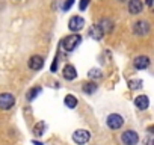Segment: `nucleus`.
Returning a JSON list of instances; mask_svg holds the SVG:
<instances>
[{
	"mask_svg": "<svg viewBox=\"0 0 154 145\" xmlns=\"http://www.w3.org/2000/svg\"><path fill=\"white\" fill-rule=\"evenodd\" d=\"M80 42H82V36L77 35V33H74V35H69V36L63 38V39L60 41V45H62L66 51H72L77 45H80Z\"/></svg>",
	"mask_w": 154,
	"mask_h": 145,
	"instance_id": "obj_1",
	"label": "nucleus"
},
{
	"mask_svg": "<svg viewBox=\"0 0 154 145\" xmlns=\"http://www.w3.org/2000/svg\"><path fill=\"white\" fill-rule=\"evenodd\" d=\"M133 33L136 35V36H145V35H148L149 33V24L146 23V21H136L134 24H133Z\"/></svg>",
	"mask_w": 154,
	"mask_h": 145,
	"instance_id": "obj_2",
	"label": "nucleus"
},
{
	"mask_svg": "<svg viewBox=\"0 0 154 145\" xmlns=\"http://www.w3.org/2000/svg\"><path fill=\"white\" fill-rule=\"evenodd\" d=\"M14 104H15V98H14L12 94H8V92L0 94V109L8 110V109H11Z\"/></svg>",
	"mask_w": 154,
	"mask_h": 145,
	"instance_id": "obj_3",
	"label": "nucleus"
},
{
	"mask_svg": "<svg viewBox=\"0 0 154 145\" xmlns=\"http://www.w3.org/2000/svg\"><path fill=\"white\" fill-rule=\"evenodd\" d=\"M121 140H122L124 145H136L137 140H139V136H137L136 131H133V130H127V131L122 133Z\"/></svg>",
	"mask_w": 154,
	"mask_h": 145,
	"instance_id": "obj_4",
	"label": "nucleus"
},
{
	"mask_svg": "<svg viewBox=\"0 0 154 145\" xmlns=\"http://www.w3.org/2000/svg\"><path fill=\"white\" fill-rule=\"evenodd\" d=\"M89 137H91V134H89L88 130H75V131L72 133V140H74L75 143H79V145L86 143V142L89 140Z\"/></svg>",
	"mask_w": 154,
	"mask_h": 145,
	"instance_id": "obj_5",
	"label": "nucleus"
},
{
	"mask_svg": "<svg viewBox=\"0 0 154 145\" xmlns=\"http://www.w3.org/2000/svg\"><path fill=\"white\" fill-rule=\"evenodd\" d=\"M122 124H124V119H122L121 115H118V113H112V115L107 116V125H109L112 130H118V128H121Z\"/></svg>",
	"mask_w": 154,
	"mask_h": 145,
	"instance_id": "obj_6",
	"label": "nucleus"
},
{
	"mask_svg": "<svg viewBox=\"0 0 154 145\" xmlns=\"http://www.w3.org/2000/svg\"><path fill=\"white\" fill-rule=\"evenodd\" d=\"M83 24H85V20H83L82 17H79V15H75V17H72V18L69 20L68 27H69V30H72V32H79V30L83 29Z\"/></svg>",
	"mask_w": 154,
	"mask_h": 145,
	"instance_id": "obj_7",
	"label": "nucleus"
},
{
	"mask_svg": "<svg viewBox=\"0 0 154 145\" xmlns=\"http://www.w3.org/2000/svg\"><path fill=\"white\" fill-rule=\"evenodd\" d=\"M42 66H44V59H42L41 56L35 54V56H32V57L29 59V68H30V69L38 71V69H41Z\"/></svg>",
	"mask_w": 154,
	"mask_h": 145,
	"instance_id": "obj_8",
	"label": "nucleus"
},
{
	"mask_svg": "<svg viewBox=\"0 0 154 145\" xmlns=\"http://www.w3.org/2000/svg\"><path fill=\"white\" fill-rule=\"evenodd\" d=\"M142 8H143V5H142L140 0H130V2H128V12L131 15L140 14L142 12Z\"/></svg>",
	"mask_w": 154,
	"mask_h": 145,
	"instance_id": "obj_9",
	"label": "nucleus"
},
{
	"mask_svg": "<svg viewBox=\"0 0 154 145\" xmlns=\"http://www.w3.org/2000/svg\"><path fill=\"white\" fill-rule=\"evenodd\" d=\"M62 74H63V77L66 79V80H74L75 77H77V71H75V66L74 65H65V68H63V71H62Z\"/></svg>",
	"mask_w": 154,
	"mask_h": 145,
	"instance_id": "obj_10",
	"label": "nucleus"
},
{
	"mask_svg": "<svg viewBox=\"0 0 154 145\" xmlns=\"http://www.w3.org/2000/svg\"><path fill=\"white\" fill-rule=\"evenodd\" d=\"M133 63H134V68H137V69H145V68H148V65H149V57H146V56H137Z\"/></svg>",
	"mask_w": 154,
	"mask_h": 145,
	"instance_id": "obj_11",
	"label": "nucleus"
},
{
	"mask_svg": "<svg viewBox=\"0 0 154 145\" xmlns=\"http://www.w3.org/2000/svg\"><path fill=\"white\" fill-rule=\"evenodd\" d=\"M134 104H136V107H137V109L145 110V109H148V106H149V100H148V97H146V95H139V97H136Z\"/></svg>",
	"mask_w": 154,
	"mask_h": 145,
	"instance_id": "obj_12",
	"label": "nucleus"
},
{
	"mask_svg": "<svg viewBox=\"0 0 154 145\" xmlns=\"http://www.w3.org/2000/svg\"><path fill=\"white\" fill-rule=\"evenodd\" d=\"M100 29L103 30V33H109L112 29H113V24H112V21L110 20H106V18H103L101 21H100Z\"/></svg>",
	"mask_w": 154,
	"mask_h": 145,
	"instance_id": "obj_13",
	"label": "nucleus"
},
{
	"mask_svg": "<svg viewBox=\"0 0 154 145\" xmlns=\"http://www.w3.org/2000/svg\"><path fill=\"white\" fill-rule=\"evenodd\" d=\"M82 89H83L85 94H94L97 91V85L94 82H86V83H83Z\"/></svg>",
	"mask_w": 154,
	"mask_h": 145,
	"instance_id": "obj_14",
	"label": "nucleus"
},
{
	"mask_svg": "<svg viewBox=\"0 0 154 145\" xmlns=\"http://www.w3.org/2000/svg\"><path fill=\"white\" fill-rule=\"evenodd\" d=\"M44 130H45V122H44V121H39V122H36L35 127H33V134H35V136H42Z\"/></svg>",
	"mask_w": 154,
	"mask_h": 145,
	"instance_id": "obj_15",
	"label": "nucleus"
},
{
	"mask_svg": "<svg viewBox=\"0 0 154 145\" xmlns=\"http://www.w3.org/2000/svg\"><path fill=\"white\" fill-rule=\"evenodd\" d=\"M89 33H91V36H92V38H95V39H101V38H103V35H104L98 24H97V26H94V27L89 30Z\"/></svg>",
	"mask_w": 154,
	"mask_h": 145,
	"instance_id": "obj_16",
	"label": "nucleus"
},
{
	"mask_svg": "<svg viewBox=\"0 0 154 145\" xmlns=\"http://www.w3.org/2000/svg\"><path fill=\"white\" fill-rule=\"evenodd\" d=\"M65 106L69 107V109H74L77 106V98L74 95H66L65 97Z\"/></svg>",
	"mask_w": 154,
	"mask_h": 145,
	"instance_id": "obj_17",
	"label": "nucleus"
},
{
	"mask_svg": "<svg viewBox=\"0 0 154 145\" xmlns=\"http://www.w3.org/2000/svg\"><path fill=\"white\" fill-rule=\"evenodd\" d=\"M39 92H41V88H39V86H38V88H32V89L27 92V100H29V101H32L35 97H38V94H39Z\"/></svg>",
	"mask_w": 154,
	"mask_h": 145,
	"instance_id": "obj_18",
	"label": "nucleus"
},
{
	"mask_svg": "<svg viewBox=\"0 0 154 145\" xmlns=\"http://www.w3.org/2000/svg\"><path fill=\"white\" fill-rule=\"evenodd\" d=\"M128 86H130V89H139L142 86V82L140 80H130L128 82Z\"/></svg>",
	"mask_w": 154,
	"mask_h": 145,
	"instance_id": "obj_19",
	"label": "nucleus"
},
{
	"mask_svg": "<svg viewBox=\"0 0 154 145\" xmlns=\"http://www.w3.org/2000/svg\"><path fill=\"white\" fill-rule=\"evenodd\" d=\"M89 77L91 79H100L101 77V71L100 69H91L89 71Z\"/></svg>",
	"mask_w": 154,
	"mask_h": 145,
	"instance_id": "obj_20",
	"label": "nucleus"
},
{
	"mask_svg": "<svg viewBox=\"0 0 154 145\" xmlns=\"http://www.w3.org/2000/svg\"><path fill=\"white\" fill-rule=\"evenodd\" d=\"M72 5H74V0H66V2L63 3V6H62V9H63V11H68Z\"/></svg>",
	"mask_w": 154,
	"mask_h": 145,
	"instance_id": "obj_21",
	"label": "nucleus"
},
{
	"mask_svg": "<svg viewBox=\"0 0 154 145\" xmlns=\"http://www.w3.org/2000/svg\"><path fill=\"white\" fill-rule=\"evenodd\" d=\"M89 2H91V0H80V11H85L88 8Z\"/></svg>",
	"mask_w": 154,
	"mask_h": 145,
	"instance_id": "obj_22",
	"label": "nucleus"
},
{
	"mask_svg": "<svg viewBox=\"0 0 154 145\" xmlns=\"http://www.w3.org/2000/svg\"><path fill=\"white\" fill-rule=\"evenodd\" d=\"M145 3H146L148 6H151V5L154 3V0H145Z\"/></svg>",
	"mask_w": 154,
	"mask_h": 145,
	"instance_id": "obj_23",
	"label": "nucleus"
},
{
	"mask_svg": "<svg viewBox=\"0 0 154 145\" xmlns=\"http://www.w3.org/2000/svg\"><path fill=\"white\" fill-rule=\"evenodd\" d=\"M148 131H149V133H154V125H151V127H148Z\"/></svg>",
	"mask_w": 154,
	"mask_h": 145,
	"instance_id": "obj_24",
	"label": "nucleus"
},
{
	"mask_svg": "<svg viewBox=\"0 0 154 145\" xmlns=\"http://www.w3.org/2000/svg\"><path fill=\"white\" fill-rule=\"evenodd\" d=\"M33 143H35V145H42L41 142H36V140H33Z\"/></svg>",
	"mask_w": 154,
	"mask_h": 145,
	"instance_id": "obj_25",
	"label": "nucleus"
},
{
	"mask_svg": "<svg viewBox=\"0 0 154 145\" xmlns=\"http://www.w3.org/2000/svg\"><path fill=\"white\" fill-rule=\"evenodd\" d=\"M119 2H125V0H119Z\"/></svg>",
	"mask_w": 154,
	"mask_h": 145,
	"instance_id": "obj_26",
	"label": "nucleus"
},
{
	"mask_svg": "<svg viewBox=\"0 0 154 145\" xmlns=\"http://www.w3.org/2000/svg\"><path fill=\"white\" fill-rule=\"evenodd\" d=\"M152 145H154V140H152Z\"/></svg>",
	"mask_w": 154,
	"mask_h": 145,
	"instance_id": "obj_27",
	"label": "nucleus"
}]
</instances>
